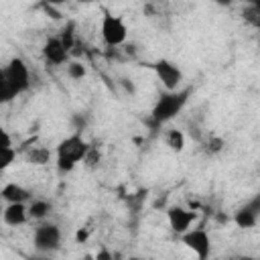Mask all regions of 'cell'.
I'll list each match as a JSON object with an SVG mask.
<instances>
[{"instance_id":"cell-1","label":"cell","mask_w":260,"mask_h":260,"mask_svg":"<svg viewBox=\"0 0 260 260\" xmlns=\"http://www.w3.org/2000/svg\"><path fill=\"white\" fill-rule=\"evenodd\" d=\"M191 87H185V89H173V91H165V93H160L158 95V100H156V104L152 106V112H150V116L144 120V124L150 128V132H156V130H160L167 122H171L185 106H187V102H189V95H191Z\"/></svg>"},{"instance_id":"cell-2","label":"cell","mask_w":260,"mask_h":260,"mask_svg":"<svg viewBox=\"0 0 260 260\" xmlns=\"http://www.w3.org/2000/svg\"><path fill=\"white\" fill-rule=\"evenodd\" d=\"M32 85V75L24 59L12 57L2 69H0V100L10 102L16 95L24 93Z\"/></svg>"},{"instance_id":"cell-3","label":"cell","mask_w":260,"mask_h":260,"mask_svg":"<svg viewBox=\"0 0 260 260\" xmlns=\"http://www.w3.org/2000/svg\"><path fill=\"white\" fill-rule=\"evenodd\" d=\"M89 142L81 136V132H73L69 136H65L57 148H55V165H57V171L59 173H71L77 162L83 160L85 152L89 150Z\"/></svg>"},{"instance_id":"cell-4","label":"cell","mask_w":260,"mask_h":260,"mask_svg":"<svg viewBox=\"0 0 260 260\" xmlns=\"http://www.w3.org/2000/svg\"><path fill=\"white\" fill-rule=\"evenodd\" d=\"M61 228L53 221H39V225L32 232V248L41 254H53L61 248Z\"/></svg>"},{"instance_id":"cell-5","label":"cell","mask_w":260,"mask_h":260,"mask_svg":"<svg viewBox=\"0 0 260 260\" xmlns=\"http://www.w3.org/2000/svg\"><path fill=\"white\" fill-rule=\"evenodd\" d=\"M100 35L108 47H122L128 39V26L120 16H116L112 12H104L102 24H100Z\"/></svg>"},{"instance_id":"cell-6","label":"cell","mask_w":260,"mask_h":260,"mask_svg":"<svg viewBox=\"0 0 260 260\" xmlns=\"http://www.w3.org/2000/svg\"><path fill=\"white\" fill-rule=\"evenodd\" d=\"M181 244L189 248L199 260H207L211 254V238L203 228H191L185 234H181Z\"/></svg>"},{"instance_id":"cell-7","label":"cell","mask_w":260,"mask_h":260,"mask_svg":"<svg viewBox=\"0 0 260 260\" xmlns=\"http://www.w3.org/2000/svg\"><path fill=\"white\" fill-rule=\"evenodd\" d=\"M152 69L158 77V81L162 83L165 89L173 91V89H179L181 83H183V71L181 67L175 63V61H169V59H158L152 63Z\"/></svg>"},{"instance_id":"cell-8","label":"cell","mask_w":260,"mask_h":260,"mask_svg":"<svg viewBox=\"0 0 260 260\" xmlns=\"http://www.w3.org/2000/svg\"><path fill=\"white\" fill-rule=\"evenodd\" d=\"M41 55H43L45 63L51 65V67L67 65V61H69V57H71V53H69V51L65 49V45H63V41L59 39V35H57V37H49V39L43 43Z\"/></svg>"},{"instance_id":"cell-9","label":"cell","mask_w":260,"mask_h":260,"mask_svg":"<svg viewBox=\"0 0 260 260\" xmlns=\"http://www.w3.org/2000/svg\"><path fill=\"white\" fill-rule=\"evenodd\" d=\"M167 219H169L171 230L181 236L187 230H191L193 221L197 219V211L191 207H183V205H171L167 207Z\"/></svg>"},{"instance_id":"cell-10","label":"cell","mask_w":260,"mask_h":260,"mask_svg":"<svg viewBox=\"0 0 260 260\" xmlns=\"http://www.w3.org/2000/svg\"><path fill=\"white\" fill-rule=\"evenodd\" d=\"M258 219H260V195H256V197H252L250 201H246V203L234 213V217H232V221H234L238 228H242V230L254 228V225L258 223Z\"/></svg>"},{"instance_id":"cell-11","label":"cell","mask_w":260,"mask_h":260,"mask_svg":"<svg viewBox=\"0 0 260 260\" xmlns=\"http://www.w3.org/2000/svg\"><path fill=\"white\" fill-rule=\"evenodd\" d=\"M28 219V203H6L2 209V221L10 228H20Z\"/></svg>"},{"instance_id":"cell-12","label":"cell","mask_w":260,"mask_h":260,"mask_svg":"<svg viewBox=\"0 0 260 260\" xmlns=\"http://www.w3.org/2000/svg\"><path fill=\"white\" fill-rule=\"evenodd\" d=\"M0 197L4 199V203H28L32 199V193L18 183H6L0 191Z\"/></svg>"},{"instance_id":"cell-13","label":"cell","mask_w":260,"mask_h":260,"mask_svg":"<svg viewBox=\"0 0 260 260\" xmlns=\"http://www.w3.org/2000/svg\"><path fill=\"white\" fill-rule=\"evenodd\" d=\"M51 158H53V150L47 146H28L24 152V160L35 167H45L51 162Z\"/></svg>"},{"instance_id":"cell-14","label":"cell","mask_w":260,"mask_h":260,"mask_svg":"<svg viewBox=\"0 0 260 260\" xmlns=\"http://www.w3.org/2000/svg\"><path fill=\"white\" fill-rule=\"evenodd\" d=\"M51 211H53V205H51V201H47V199H30V201H28V215H30V219H35V221L47 219Z\"/></svg>"},{"instance_id":"cell-15","label":"cell","mask_w":260,"mask_h":260,"mask_svg":"<svg viewBox=\"0 0 260 260\" xmlns=\"http://www.w3.org/2000/svg\"><path fill=\"white\" fill-rule=\"evenodd\" d=\"M185 142H187V136L181 128H169L165 130V144L173 150V152H181L185 148Z\"/></svg>"},{"instance_id":"cell-16","label":"cell","mask_w":260,"mask_h":260,"mask_svg":"<svg viewBox=\"0 0 260 260\" xmlns=\"http://www.w3.org/2000/svg\"><path fill=\"white\" fill-rule=\"evenodd\" d=\"M65 73H67L69 79L81 81V79L87 75V67H85V63L79 61V59H69L67 65H65Z\"/></svg>"},{"instance_id":"cell-17","label":"cell","mask_w":260,"mask_h":260,"mask_svg":"<svg viewBox=\"0 0 260 260\" xmlns=\"http://www.w3.org/2000/svg\"><path fill=\"white\" fill-rule=\"evenodd\" d=\"M59 39L63 41L65 49L73 55V49H75V45H77V39H75V24H73V22H67V24L63 26V30L59 32Z\"/></svg>"},{"instance_id":"cell-18","label":"cell","mask_w":260,"mask_h":260,"mask_svg":"<svg viewBox=\"0 0 260 260\" xmlns=\"http://www.w3.org/2000/svg\"><path fill=\"white\" fill-rule=\"evenodd\" d=\"M81 165H83L85 169H89V171H95V169L102 165V152L91 144V146H89V150L85 152V156H83Z\"/></svg>"},{"instance_id":"cell-19","label":"cell","mask_w":260,"mask_h":260,"mask_svg":"<svg viewBox=\"0 0 260 260\" xmlns=\"http://www.w3.org/2000/svg\"><path fill=\"white\" fill-rule=\"evenodd\" d=\"M203 148H205L207 154H219V152L225 148V140H223L221 136H217V134H211V136L205 140Z\"/></svg>"},{"instance_id":"cell-20","label":"cell","mask_w":260,"mask_h":260,"mask_svg":"<svg viewBox=\"0 0 260 260\" xmlns=\"http://www.w3.org/2000/svg\"><path fill=\"white\" fill-rule=\"evenodd\" d=\"M16 154H18V150H16L14 144H12V146H2V160H0V167H2V169H8V167L16 160Z\"/></svg>"},{"instance_id":"cell-21","label":"cell","mask_w":260,"mask_h":260,"mask_svg":"<svg viewBox=\"0 0 260 260\" xmlns=\"http://www.w3.org/2000/svg\"><path fill=\"white\" fill-rule=\"evenodd\" d=\"M242 18H244L248 24H252V26H260V16H258L254 4H246V8L242 10Z\"/></svg>"},{"instance_id":"cell-22","label":"cell","mask_w":260,"mask_h":260,"mask_svg":"<svg viewBox=\"0 0 260 260\" xmlns=\"http://www.w3.org/2000/svg\"><path fill=\"white\" fill-rule=\"evenodd\" d=\"M120 85L124 87V91H126L128 95H134V93H136V85H134L132 79H128V77H120Z\"/></svg>"},{"instance_id":"cell-23","label":"cell","mask_w":260,"mask_h":260,"mask_svg":"<svg viewBox=\"0 0 260 260\" xmlns=\"http://www.w3.org/2000/svg\"><path fill=\"white\" fill-rule=\"evenodd\" d=\"M87 236H89V232L83 228V230H77V234H75V240H77L79 244H83V242L87 240Z\"/></svg>"},{"instance_id":"cell-24","label":"cell","mask_w":260,"mask_h":260,"mask_svg":"<svg viewBox=\"0 0 260 260\" xmlns=\"http://www.w3.org/2000/svg\"><path fill=\"white\" fill-rule=\"evenodd\" d=\"M43 2H47V4H53V6H59V4H65L67 0H43Z\"/></svg>"},{"instance_id":"cell-25","label":"cell","mask_w":260,"mask_h":260,"mask_svg":"<svg viewBox=\"0 0 260 260\" xmlns=\"http://www.w3.org/2000/svg\"><path fill=\"white\" fill-rule=\"evenodd\" d=\"M213 2H215V4H219V6H230L234 0H213Z\"/></svg>"},{"instance_id":"cell-26","label":"cell","mask_w":260,"mask_h":260,"mask_svg":"<svg viewBox=\"0 0 260 260\" xmlns=\"http://www.w3.org/2000/svg\"><path fill=\"white\" fill-rule=\"evenodd\" d=\"M260 0H246V4H258Z\"/></svg>"},{"instance_id":"cell-27","label":"cell","mask_w":260,"mask_h":260,"mask_svg":"<svg viewBox=\"0 0 260 260\" xmlns=\"http://www.w3.org/2000/svg\"><path fill=\"white\" fill-rule=\"evenodd\" d=\"M254 6H256V12H258V16H260V2H258V4H254Z\"/></svg>"},{"instance_id":"cell-28","label":"cell","mask_w":260,"mask_h":260,"mask_svg":"<svg viewBox=\"0 0 260 260\" xmlns=\"http://www.w3.org/2000/svg\"><path fill=\"white\" fill-rule=\"evenodd\" d=\"M79 2H83V4H89V2H98V0H79Z\"/></svg>"}]
</instances>
